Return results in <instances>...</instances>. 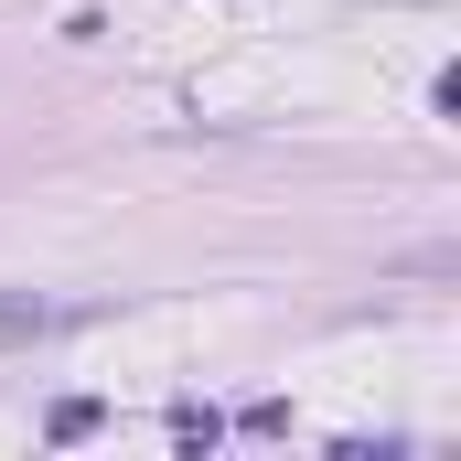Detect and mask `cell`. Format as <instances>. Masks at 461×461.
Masks as SVG:
<instances>
[{
    "instance_id": "6da1fadb",
    "label": "cell",
    "mask_w": 461,
    "mask_h": 461,
    "mask_svg": "<svg viewBox=\"0 0 461 461\" xmlns=\"http://www.w3.org/2000/svg\"><path fill=\"white\" fill-rule=\"evenodd\" d=\"M43 333H65V312L32 301V290H0V354H11V344H43Z\"/></svg>"
}]
</instances>
